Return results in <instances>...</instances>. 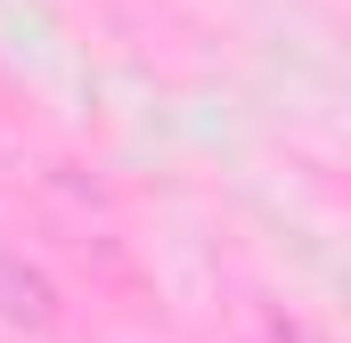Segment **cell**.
Returning <instances> with one entry per match:
<instances>
[{
  "mask_svg": "<svg viewBox=\"0 0 351 343\" xmlns=\"http://www.w3.org/2000/svg\"><path fill=\"white\" fill-rule=\"evenodd\" d=\"M262 343H327V335H319V327H302V319H269Z\"/></svg>",
  "mask_w": 351,
  "mask_h": 343,
  "instance_id": "6da1fadb",
  "label": "cell"
}]
</instances>
